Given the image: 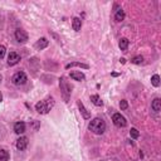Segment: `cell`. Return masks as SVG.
I'll list each match as a JSON object with an SVG mask.
<instances>
[{
  "label": "cell",
  "mask_w": 161,
  "mask_h": 161,
  "mask_svg": "<svg viewBox=\"0 0 161 161\" xmlns=\"http://www.w3.org/2000/svg\"><path fill=\"white\" fill-rule=\"evenodd\" d=\"M88 129H89V131H92L93 134L102 135L103 132L106 131V122L103 121L102 118L96 117V118H93V120L91 121V124H89Z\"/></svg>",
  "instance_id": "1"
},
{
  "label": "cell",
  "mask_w": 161,
  "mask_h": 161,
  "mask_svg": "<svg viewBox=\"0 0 161 161\" xmlns=\"http://www.w3.org/2000/svg\"><path fill=\"white\" fill-rule=\"evenodd\" d=\"M54 106V101H53V98L52 97H48V98H45L43 99V101H40V102H38L37 105H35V110L38 113H42V115H47L52 108H53Z\"/></svg>",
  "instance_id": "2"
},
{
  "label": "cell",
  "mask_w": 161,
  "mask_h": 161,
  "mask_svg": "<svg viewBox=\"0 0 161 161\" xmlns=\"http://www.w3.org/2000/svg\"><path fill=\"white\" fill-rule=\"evenodd\" d=\"M59 88H60V93H62V97L64 99V102H69V98H70V86L68 84V82L65 80L64 77H60L59 78Z\"/></svg>",
  "instance_id": "3"
},
{
  "label": "cell",
  "mask_w": 161,
  "mask_h": 161,
  "mask_svg": "<svg viewBox=\"0 0 161 161\" xmlns=\"http://www.w3.org/2000/svg\"><path fill=\"white\" fill-rule=\"evenodd\" d=\"M27 80H28V77L24 72H17L12 78V82L15 86H23V84L27 83Z\"/></svg>",
  "instance_id": "4"
},
{
  "label": "cell",
  "mask_w": 161,
  "mask_h": 161,
  "mask_svg": "<svg viewBox=\"0 0 161 161\" xmlns=\"http://www.w3.org/2000/svg\"><path fill=\"white\" fill-rule=\"evenodd\" d=\"M112 121H113V124H115L117 127H125L127 125L126 118L122 116L121 113H115V115L112 116Z\"/></svg>",
  "instance_id": "5"
},
{
  "label": "cell",
  "mask_w": 161,
  "mask_h": 161,
  "mask_svg": "<svg viewBox=\"0 0 161 161\" xmlns=\"http://www.w3.org/2000/svg\"><path fill=\"white\" fill-rule=\"evenodd\" d=\"M14 35H15V39L19 42V43L24 44L28 42V33L23 29H17L15 33H14Z\"/></svg>",
  "instance_id": "6"
},
{
  "label": "cell",
  "mask_w": 161,
  "mask_h": 161,
  "mask_svg": "<svg viewBox=\"0 0 161 161\" xmlns=\"http://www.w3.org/2000/svg\"><path fill=\"white\" fill-rule=\"evenodd\" d=\"M19 62H20V55H19L18 53H15V52H10L8 55V65H15L18 64Z\"/></svg>",
  "instance_id": "7"
},
{
  "label": "cell",
  "mask_w": 161,
  "mask_h": 161,
  "mask_svg": "<svg viewBox=\"0 0 161 161\" xmlns=\"http://www.w3.org/2000/svg\"><path fill=\"white\" fill-rule=\"evenodd\" d=\"M27 147H28V137L22 136L20 139H18V141H17V149L23 151V150H25Z\"/></svg>",
  "instance_id": "8"
},
{
  "label": "cell",
  "mask_w": 161,
  "mask_h": 161,
  "mask_svg": "<svg viewBox=\"0 0 161 161\" xmlns=\"http://www.w3.org/2000/svg\"><path fill=\"white\" fill-rule=\"evenodd\" d=\"M48 45H49V40L47 39V38H40V39H39V40H37V43L34 44L35 49H38V50L44 49V48H47Z\"/></svg>",
  "instance_id": "9"
},
{
  "label": "cell",
  "mask_w": 161,
  "mask_h": 161,
  "mask_svg": "<svg viewBox=\"0 0 161 161\" xmlns=\"http://www.w3.org/2000/svg\"><path fill=\"white\" fill-rule=\"evenodd\" d=\"M77 105H78V108H79V111H80V115H82V117L84 118V120H89V118H91V113L87 111V108L84 107L83 103L80 102V101H78Z\"/></svg>",
  "instance_id": "10"
},
{
  "label": "cell",
  "mask_w": 161,
  "mask_h": 161,
  "mask_svg": "<svg viewBox=\"0 0 161 161\" xmlns=\"http://www.w3.org/2000/svg\"><path fill=\"white\" fill-rule=\"evenodd\" d=\"M14 131H15V134H18V135L24 134L25 132V124L24 122H17V124L14 125Z\"/></svg>",
  "instance_id": "11"
},
{
  "label": "cell",
  "mask_w": 161,
  "mask_h": 161,
  "mask_svg": "<svg viewBox=\"0 0 161 161\" xmlns=\"http://www.w3.org/2000/svg\"><path fill=\"white\" fill-rule=\"evenodd\" d=\"M72 67H80V68H84V69H88L89 65L86 64V63H80V62H72V63H68L65 65V69H69Z\"/></svg>",
  "instance_id": "12"
},
{
  "label": "cell",
  "mask_w": 161,
  "mask_h": 161,
  "mask_svg": "<svg viewBox=\"0 0 161 161\" xmlns=\"http://www.w3.org/2000/svg\"><path fill=\"white\" fill-rule=\"evenodd\" d=\"M70 78L74 79V80H84V74L82 72H77V70H73L70 72Z\"/></svg>",
  "instance_id": "13"
},
{
  "label": "cell",
  "mask_w": 161,
  "mask_h": 161,
  "mask_svg": "<svg viewBox=\"0 0 161 161\" xmlns=\"http://www.w3.org/2000/svg\"><path fill=\"white\" fill-rule=\"evenodd\" d=\"M151 108H152L155 112H160V110H161V99L155 98L152 101V103H151Z\"/></svg>",
  "instance_id": "14"
},
{
  "label": "cell",
  "mask_w": 161,
  "mask_h": 161,
  "mask_svg": "<svg viewBox=\"0 0 161 161\" xmlns=\"http://www.w3.org/2000/svg\"><path fill=\"white\" fill-rule=\"evenodd\" d=\"M129 44H130V40L127 38H121L120 39V49L122 52H126L127 48H129Z\"/></svg>",
  "instance_id": "15"
},
{
  "label": "cell",
  "mask_w": 161,
  "mask_h": 161,
  "mask_svg": "<svg viewBox=\"0 0 161 161\" xmlns=\"http://www.w3.org/2000/svg\"><path fill=\"white\" fill-rule=\"evenodd\" d=\"M72 27H73V30H74V32H79V30H80V28H82V22H80L79 18H74V19H73Z\"/></svg>",
  "instance_id": "16"
},
{
  "label": "cell",
  "mask_w": 161,
  "mask_h": 161,
  "mask_svg": "<svg viewBox=\"0 0 161 161\" xmlns=\"http://www.w3.org/2000/svg\"><path fill=\"white\" fill-rule=\"evenodd\" d=\"M91 101H92V103H93L94 106H98V107H101V106L103 105L102 99L99 98V96H98V94H92V96H91Z\"/></svg>",
  "instance_id": "17"
},
{
  "label": "cell",
  "mask_w": 161,
  "mask_h": 161,
  "mask_svg": "<svg viewBox=\"0 0 161 161\" xmlns=\"http://www.w3.org/2000/svg\"><path fill=\"white\" fill-rule=\"evenodd\" d=\"M124 19H125V12L120 8L118 10H116V14H115V20L120 23V22L124 20Z\"/></svg>",
  "instance_id": "18"
},
{
  "label": "cell",
  "mask_w": 161,
  "mask_h": 161,
  "mask_svg": "<svg viewBox=\"0 0 161 161\" xmlns=\"http://www.w3.org/2000/svg\"><path fill=\"white\" fill-rule=\"evenodd\" d=\"M10 155L6 150H0V161H9Z\"/></svg>",
  "instance_id": "19"
},
{
  "label": "cell",
  "mask_w": 161,
  "mask_h": 161,
  "mask_svg": "<svg viewBox=\"0 0 161 161\" xmlns=\"http://www.w3.org/2000/svg\"><path fill=\"white\" fill-rule=\"evenodd\" d=\"M151 83H152L154 87H159L160 86V75L159 74H154L152 77H151Z\"/></svg>",
  "instance_id": "20"
},
{
  "label": "cell",
  "mask_w": 161,
  "mask_h": 161,
  "mask_svg": "<svg viewBox=\"0 0 161 161\" xmlns=\"http://www.w3.org/2000/svg\"><path fill=\"white\" fill-rule=\"evenodd\" d=\"M131 62L134 64H141L144 62V57L142 55H136V57H134V58L131 59Z\"/></svg>",
  "instance_id": "21"
},
{
  "label": "cell",
  "mask_w": 161,
  "mask_h": 161,
  "mask_svg": "<svg viewBox=\"0 0 161 161\" xmlns=\"http://www.w3.org/2000/svg\"><path fill=\"white\" fill-rule=\"evenodd\" d=\"M130 136L132 137V139H139L140 132L137 131L136 129H131V130H130Z\"/></svg>",
  "instance_id": "22"
},
{
  "label": "cell",
  "mask_w": 161,
  "mask_h": 161,
  "mask_svg": "<svg viewBox=\"0 0 161 161\" xmlns=\"http://www.w3.org/2000/svg\"><path fill=\"white\" fill-rule=\"evenodd\" d=\"M120 107H121V110H127V107H129V103H127L126 99H122V101L120 102Z\"/></svg>",
  "instance_id": "23"
},
{
  "label": "cell",
  "mask_w": 161,
  "mask_h": 161,
  "mask_svg": "<svg viewBox=\"0 0 161 161\" xmlns=\"http://www.w3.org/2000/svg\"><path fill=\"white\" fill-rule=\"evenodd\" d=\"M5 52H6L5 47H4V45H0V59L4 58V55H5Z\"/></svg>",
  "instance_id": "24"
},
{
  "label": "cell",
  "mask_w": 161,
  "mask_h": 161,
  "mask_svg": "<svg viewBox=\"0 0 161 161\" xmlns=\"http://www.w3.org/2000/svg\"><path fill=\"white\" fill-rule=\"evenodd\" d=\"M120 62H121L122 64H125V63H126V59H125V58H121V59H120Z\"/></svg>",
  "instance_id": "25"
},
{
  "label": "cell",
  "mask_w": 161,
  "mask_h": 161,
  "mask_svg": "<svg viewBox=\"0 0 161 161\" xmlns=\"http://www.w3.org/2000/svg\"><path fill=\"white\" fill-rule=\"evenodd\" d=\"M3 102V94H1V92H0V103Z\"/></svg>",
  "instance_id": "26"
},
{
  "label": "cell",
  "mask_w": 161,
  "mask_h": 161,
  "mask_svg": "<svg viewBox=\"0 0 161 161\" xmlns=\"http://www.w3.org/2000/svg\"><path fill=\"white\" fill-rule=\"evenodd\" d=\"M0 82H1V74H0Z\"/></svg>",
  "instance_id": "27"
}]
</instances>
